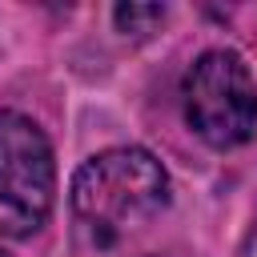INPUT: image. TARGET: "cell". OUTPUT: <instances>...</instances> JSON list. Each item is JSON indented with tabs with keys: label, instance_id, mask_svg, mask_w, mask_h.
Segmentation results:
<instances>
[{
	"label": "cell",
	"instance_id": "cell-1",
	"mask_svg": "<svg viewBox=\"0 0 257 257\" xmlns=\"http://www.w3.org/2000/svg\"><path fill=\"white\" fill-rule=\"evenodd\" d=\"M68 205L76 225L92 241L108 245L169 205V173L149 149H104L76 169Z\"/></svg>",
	"mask_w": 257,
	"mask_h": 257
},
{
	"label": "cell",
	"instance_id": "cell-2",
	"mask_svg": "<svg viewBox=\"0 0 257 257\" xmlns=\"http://www.w3.org/2000/svg\"><path fill=\"white\" fill-rule=\"evenodd\" d=\"M56 201V161L44 128L0 108V237H32Z\"/></svg>",
	"mask_w": 257,
	"mask_h": 257
},
{
	"label": "cell",
	"instance_id": "cell-3",
	"mask_svg": "<svg viewBox=\"0 0 257 257\" xmlns=\"http://www.w3.org/2000/svg\"><path fill=\"white\" fill-rule=\"evenodd\" d=\"M189 128L213 149H237L257 128V88L245 60L229 48H209L193 60L181 84Z\"/></svg>",
	"mask_w": 257,
	"mask_h": 257
},
{
	"label": "cell",
	"instance_id": "cell-4",
	"mask_svg": "<svg viewBox=\"0 0 257 257\" xmlns=\"http://www.w3.org/2000/svg\"><path fill=\"white\" fill-rule=\"evenodd\" d=\"M112 20H116V28L124 36H149L165 20V4H116Z\"/></svg>",
	"mask_w": 257,
	"mask_h": 257
},
{
	"label": "cell",
	"instance_id": "cell-5",
	"mask_svg": "<svg viewBox=\"0 0 257 257\" xmlns=\"http://www.w3.org/2000/svg\"><path fill=\"white\" fill-rule=\"evenodd\" d=\"M0 257H8V253H4V249H0Z\"/></svg>",
	"mask_w": 257,
	"mask_h": 257
}]
</instances>
